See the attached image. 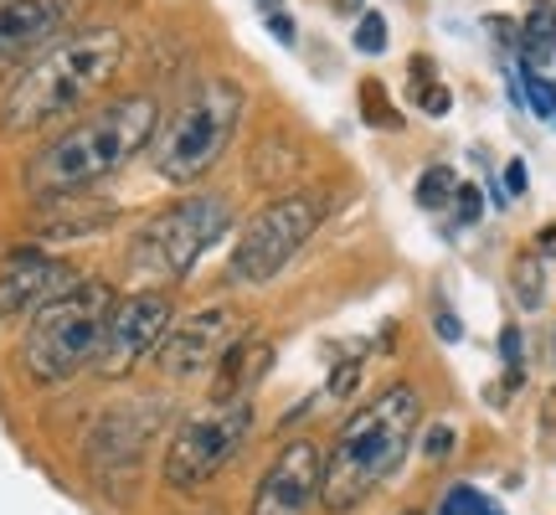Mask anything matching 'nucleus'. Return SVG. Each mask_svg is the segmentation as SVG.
Returning a JSON list of instances; mask_svg holds the SVG:
<instances>
[{"instance_id":"f257e3e1","label":"nucleus","mask_w":556,"mask_h":515,"mask_svg":"<svg viewBox=\"0 0 556 515\" xmlns=\"http://www.w3.org/2000/svg\"><path fill=\"white\" fill-rule=\"evenodd\" d=\"M160 124V103L150 93H119V99L99 103L93 114L67 124L52 145H41L31 165H26V191L41 201L78 197L83 186L114 176L124 160L139 155Z\"/></svg>"},{"instance_id":"f03ea898","label":"nucleus","mask_w":556,"mask_h":515,"mask_svg":"<svg viewBox=\"0 0 556 515\" xmlns=\"http://www.w3.org/2000/svg\"><path fill=\"white\" fill-rule=\"evenodd\" d=\"M417 423H422V397H417L413 381H392L371 402H361L356 413L340 423L336 443L325 449V479H319L325 511H356L381 479L397 475V464L407 459L417 438Z\"/></svg>"},{"instance_id":"7ed1b4c3","label":"nucleus","mask_w":556,"mask_h":515,"mask_svg":"<svg viewBox=\"0 0 556 515\" xmlns=\"http://www.w3.org/2000/svg\"><path fill=\"white\" fill-rule=\"evenodd\" d=\"M119 62H124L119 26H83V32H67V37L52 41L31 67L16 73L11 93H5V109H0L5 135H26V129H41V124L83 109L103 83L114 78Z\"/></svg>"},{"instance_id":"20e7f679","label":"nucleus","mask_w":556,"mask_h":515,"mask_svg":"<svg viewBox=\"0 0 556 515\" xmlns=\"http://www.w3.org/2000/svg\"><path fill=\"white\" fill-rule=\"evenodd\" d=\"M119 294L99 284V278H83L73 294H62L58 304H47L41 315H31V330L21 340V366L26 377L41 381V387H62L78 372L93 366L99 356L103 325L114 315Z\"/></svg>"},{"instance_id":"39448f33","label":"nucleus","mask_w":556,"mask_h":515,"mask_svg":"<svg viewBox=\"0 0 556 515\" xmlns=\"http://www.w3.org/2000/svg\"><path fill=\"white\" fill-rule=\"evenodd\" d=\"M227 227H232V201L227 197H217V191L180 197L139 227L124 268H129L139 289H170V284H180L197 268L212 242L227 238Z\"/></svg>"},{"instance_id":"423d86ee","label":"nucleus","mask_w":556,"mask_h":515,"mask_svg":"<svg viewBox=\"0 0 556 515\" xmlns=\"http://www.w3.org/2000/svg\"><path fill=\"white\" fill-rule=\"evenodd\" d=\"M242 109H248L242 83L206 78L170 120L160 124L155 155H150L155 171L165 180H176V186H191V180H201L206 171H217L222 155H227L232 139H238Z\"/></svg>"},{"instance_id":"0eeeda50","label":"nucleus","mask_w":556,"mask_h":515,"mask_svg":"<svg viewBox=\"0 0 556 515\" xmlns=\"http://www.w3.org/2000/svg\"><path fill=\"white\" fill-rule=\"evenodd\" d=\"M330 212L325 191H283V197L263 201L253 217L242 222L232 258H227V278L232 284H274L294 253L319 233V222Z\"/></svg>"},{"instance_id":"6e6552de","label":"nucleus","mask_w":556,"mask_h":515,"mask_svg":"<svg viewBox=\"0 0 556 515\" xmlns=\"http://www.w3.org/2000/svg\"><path fill=\"white\" fill-rule=\"evenodd\" d=\"M248 438H253V397L212 402V407L191 413L176 428L170 449H165V464H160V479L170 490H197L242 454Z\"/></svg>"},{"instance_id":"1a4fd4ad","label":"nucleus","mask_w":556,"mask_h":515,"mask_svg":"<svg viewBox=\"0 0 556 515\" xmlns=\"http://www.w3.org/2000/svg\"><path fill=\"white\" fill-rule=\"evenodd\" d=\"M176 330V304L165 289H135V294H119L114 315L103 325L99 356H93V372L99 377H129L139 361H150L165 346V336Z\"/></svg>"},{"instance_id":"9d476101","label":"nucleus","mask_w":556,"mask_h":515,"mask_svg":"<svg viewBox=\"0 0 556 515\" xmlns=\"http://www.w3.org/2000/svg\"><path fill=\"white\" fill-rule=\"evenodd\" d=\"M160 423H165V407L160 402H135V407H119V413H109L88 434V469L99 479L103 490L114 495V490H129L139 475V459H144V443L160 434Z\"/></svg>"},{"instance_id":"9b49d317","label":"nucleus","mask_w":556,"mask_h":515,"mask_svg":"<svg viewBox=\"0 0 556 515\" xmlns=\"http://www.w3.org/2000/svg\"><path fill=\"white\" fill-rule=\"evenodd\" d=\"M78 16V0H0V78L21 73L62 41Z\"/></svg>"},{"instance_id":"f8f14e48","label":"nucleus","mask_w":556,"mask_h":515,"mask_svg":"<svg viewBox=\"0 0 556 515\" xmlns=\"http://www.w3.org/2000/svg\"><path fill=\"white\" fill-rule=\"evenodd\" d=\"M319 479H325V454H319V443L315 438H289V443L274 454V464L263 469L248 515H304L309 500L319 495Z\"/></svg>"},{"instance_id":"ddd939ff","label":"nucleus","mask_w":556,"mask_h":515,"mask_svg":"<svg viewBox=\"0 0 556 515\" xmlns=\"http://www.w3.org/2000/svg\"><path fill=\"white\" fill-rule=\"evenodd\" d=\"M238 310L232 304H206L201 315L191 319H176V330L165 336V346H160V372L165 377H197V372H206V366H217L222 351L238 340Z\"/></svg>"},{"instance_id":"4468645a","label":"nucleus","mask_w":556,"mask_h":515,"mask_svg":"<svg viewBox=\"0 0 556 515\" xmlns=\"http://www.w3.org/2000/svg\"><path fill=\"white\" fill-rule=\"evenodd\" d=\"M83 284V274L62 258L47 253H21L0 268V319L41 315L47 304H58L62 294H73Z\"/></svg>"},{"instance_id":"2eb2a0df","label":"nucleus","mask_w":556,"mask_h":515,"mask_svg":"<svg viewBox=\"0 0 556 515\" xmlns=\"http://www.w3.org/2000/svg\"><path fill=\"white\" fill-rule=\"evenodd\" d=\"M268 361H274V340L263 336H238L217 361V377H212V402H238L253 397L263 377H268Z\"/></svg>"},{"instance_id":"dca6fc26","label":"nucleus","mask_w":556,"mask_h":515,"mask_svg":"<svg viewBox=\"0 0 556 515\" xmlns=\"http://www.w3.org/2000/svg\"><path fill=\"white\" fill-rule=\"evenodd\" d=\"M552 58H556V5L541 0L536 11L520 21V62H526V73H536Z\"/></svg>"},{"instance_id":"f3484780","label":"nucleus","mask_w":556,"mask_h":515,"mask_svg":"<svg viewBox=\"0 0 556 515\" xmlns=\"http://www.w3.org/2000/svg\"><path fill=\"white\" fill-rule=\"evenodd\" d=\"M458 191V176L448 171V165H428L422 176H417V206L422 212H438V206H448Z\"/></svg>"},{"instance_id":"a211bd4d","label":"nucleus","mask_w":556,"mask_h":515,"mask_svg":"<svg viewBox=\"0 0 556 515\" xmlns=\"http://www.w3.org/2000/svg\"><path fill=\"white\" fill-rule=\"evenodd\" d=\"M361 120L371 124V129H402V114L392 109V99H387V88L377 78L361 83Z\"/></svg>"},{"instance_id":"6ab92c4d","label":"nucleus","mask_w":556,"mask_h":515,"mask_svg":"<svg viewBox=\"0 0 556 515\" xmlns=\"http://www.w3.org/2000/svg\"><path fill=\"white\" fill-rule=\"evenodd\" d=\"M294 165H299L294 150H289V145H278V155H274V139H268V145H263L258 155H253V180L274 191V186H278L283 176H294Z\"/></svg>"},{"instance_id":"aec40b11","label":"nucleus","mask_w":556,"mask_h":515,"mask_svg":"<svg viewBox=\"0 0 556 515\" xmlns=\"http://www.w3.org/2000/svg\"><path fill=\"white\" fill-rule=\"evenodd\" d=\"M510 278H516V299H520V304H526V310H541V299H546V284H541V258L536 253L516 258Z\"/></svg>"},{"instance_id":"412c9836","label":"nucleus","mask_w":556,"mask_h":515,"mask_svg":"<svg viewBox=\"0 0 556 515\" xmlns=\"http://www.w3.org/2000/svg\"><path fill=\"white\" fill-rule=\"evenodd\" d=\"M438 515H505L495 505V500H484L475 490V485H454L448 495H443V505H438Z\"/></svg>"},{"instance_id":"4be33fe9","label":"nucleus","mask_w":556,"mask_h":515,"mask_svg":"<svg viewBox=\"0 0 556 515\" xmlns=\"http://www.w3.org/2000/svg\"><path fill=\"white\" fill-rule=\"evenodd\" d=\"M520 99L531 103L536 120H556V83H546L541 73H526V78H520Z\"/></svg>"},{"instance_id":"5701e85b","label":"nucleus","mask_w":556,"mask_h":515,"mask_svg":"<svg viewBox=\"0 0 556 515\" xmlns=\"http://www.w3.org/2000/svg\"><path fill=\"white\" fill-rule=\"evenodd\" d=\"M356 52H366V58H381V52H387V16H381V11H366V16H361Z\"/></svg>"},{"instance_id":"b1692460","label":"nucleus","mask_w":556,"mask_h":515,"mask_svg":"<svg viewBox=\"0 0 556 515\" xmlns=\"http://www.w3.org/2000/svg\"><path fill=\"white\" fill-rule=\"evenodd\" d=\"M413 99L422 114H433V120H443L448 109H454V93L443 88V83H428V88H413Z\"/></svg>"},{"instance_id":"393cba45","label":"nucleus","mask_w":556,"mask_h":515,"mask_svg":"<svg viewBox=\"0 0 556 515\" xmlns=\"http://www.w3.org/2000/svg\"><path fill=\"white\" fill-rule=\"evenodd\" d=\"M479 212H484V191H479V186H458L454 191V217L464 222V227H475Z\"/></svg>"},{"instance_id":"a878e982","label":"nucleus","mask_w":556,"mask_h":515,"mask_svg":"<svg viewBox=\"0 0 556 515\" xmlns=\"http://www.w3.org/2000/svg\"><path fill=\"white\" fill-rule=\"evenodd\" d=\"M356 381H361V361H340L336 377H330V397H336V402L340 397H351L356 392Z\"/></svg>"},{"instance_id":"bb28decb","label":"nucleus","mask_w":556,"mask_h":515,"mask_svg":"<svg viewBox=\"0 0 556 515\" xmlns=\"http://www.w3.org/2000/svg\"><path fill=\"white\" fill-rule=\"evenodd\" d=\"M422 454H428V459H448V454H454V428H448V423H438L433 434H428V443H422Z\"/></svg>"},{"instance_id":"cd10ccee","label":"nucleus","mask_w":556,"mask_h":515,"mask_svg":"<svg viewBox=\"0 0 556 515\" xmlns=\"http://www.w3.org/2000/svg\"><path fill=\"white\" fill-rule=\"evenodd\" d=\"M268 32H274V41H278V47H294V41H299V32H294V16H289V11H274V16H268Z\"/></svg>"},{"instance_id":"c85d7f7f","label":"nucleus","mask_w":556,"mask_h":515,"mask_svg":"<svg viewBox=\"0 0 556 515\" xmlns=\"http://www.w3.org/2000/svg\"><path fill=\"white\" fill-rule=\"evenodd\" d=\"M484 26H490V37H495L500 47H520V26L510 16H490Z\"/></svg>"},{"instance_id":"c756f323","label":"nucleus","mask_w":556,"mask_h":515,"mask_svg":"<svg viewBox=\"0 0 556 515\" xmlns=\"http://www.w3.org/2000/svg\"><path fill=\"white\" fill-rule=\"evenodd\" d=\"M433 330H438V340H448V346H454V340H464V325H458L454 310H438V315H433Z\"/></svg>"},{"instance_id":"7c9ffc66","label":"nucleus","mask_w":556,"mask_h":515,"mask_svg":"<svg viewBox=\"0 0 556 515\" xmlns=\"http://www.w3.org/2000/svg\"><path fill=\"white\" fill-rule=\"evenodd\" d=\"M407 73H413V78H407L413 88H428V83H438V78H433V58H422V52L413 58V67H407Z\"/></svg>"},{"instance_id":"2f4dec72","label":"nucleus","mask_w":556,"mask_h":515,"mask_svg":"<svg viewBox=\"0 0 556 515\" xmlns=\"http://www.w3.org/2000/svg\"><path fill=\"white\" fill-rule=\"evenodd\" d=\"M505 191H510V197H526V165H520V160L505 165Z\"/></svg>"},{"instance_id":"473e14b6","label":"nucleus","mask_w":556,"mask_h":515,"mask_svg":"<svg viewBox=\"0 0 556 515\" xmlns=\"http://www.w3.org/2000/svg\"><path fill=\"white\" fill-rule=\"evenodd\" d=\"M536 258H556V222L536 233Z\"/></svg>"},{"instance_id":"72a5a7b5","label":"nucleus","mask_w":556,"mask_h":515,"mask_svg":"<svg viewBox=\"0 0 556 515\" xmlns=\"http://www.w3.org/2000/svg\"><path fill=\"white\" fill-rule=\"evenodd\" d=\"M340 16H366V0H330Z\"/></svg>"},{"instance_id":"f704fd0d","label":"nucleus","mask_w":556,"mask_h":515,"mask_svg":"<svg viewBox=\"0 0 556 515\" xmlns=\"http://www.w3.org/2000/svg\"><path fill=\"white\" fill-rule=\"evenodd\" d=\"M541 428H556V387L546 392V407H541Z\"/></svg>"},{"instance_id":"c9c22d12","label":"nucleus","mask_w":556,"mask_h":515,"mask_svg":"<svg viewBox=\"0 0 556 515\" xmlns=\"http://www.w3.org/2000/svg\"><path fill=\"white\" fill-rule=\"evenodd\" d=\"M253 5H258L263 16H274V11H283V0H253Z\"/></svg>"},{"instance_id":"e433bc0d","label":"nucleus","mask_w":556,"mask_h":515,"mask_svg":"<svg viewBox=\"0 0 556 515\" xmlns=\"http://www.w3.org/2000/svg\"><path fill=\"white\" fill-rule=\"evenodd\" d=\"M197 515H227L222 505H197Z\"/></svg>"},{"instance_id":"4c0bfd02","label":"nucleus","mask_w":556,"mask_h":515,"mask_svg":"<svg viewBox=\"0 0 556 515\" xmlns=\"http://www.w3.org/2000/svg\"><path fill=\"white\" fill-rule=\"evenodd\" d=\"M407 515H417V511H407Z\"/></svg>"},{"instance_id":"58836bf2","label":"nucleus","mask_w":556,"mask_h":515,"mask_svg":"<svg viewBox=\"0 0 556 515\" xmlns=\"http://www.w3.org/2000/svg\"><path fill=\"white\" fill-rule=\"evenodd\" d=\"M536 5H541V0H536Z\"/></svg>"}]
</instances>
